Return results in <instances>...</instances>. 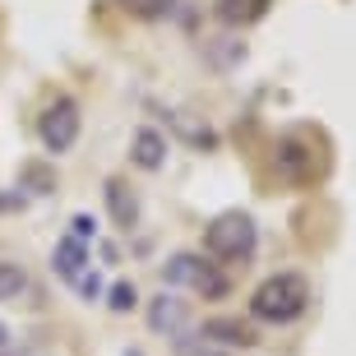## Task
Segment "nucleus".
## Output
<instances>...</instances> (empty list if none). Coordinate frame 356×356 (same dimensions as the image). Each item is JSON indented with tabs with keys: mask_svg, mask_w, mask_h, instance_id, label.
Instances as JSON below:
<instances>
[{
	"mask_svg": "<svg viewBox=\"0 0 356 356\" xmlns=\"http://www.w3.org/2000/svg\"><path fill=\"white\" fill-rule=\"evenodd\" d=\"M24 291H28L24 264H14V259H0V305H5V301H19Z\"/></svg>",
	"mask_w": 356,
	"mask_h": 356,
	"instance_id": "obj_12",
	"label": "nucleus"
},
{
	"mask_svg": "<svg viewBox=\"0 0 356 356\" xmlns=\"http://www.w3.org/2000/svg\"><path fill=\"white\" fill-rule=\"evenodd\" d=\"M273 172L282 176L287 185L315 181L319 153H315V144H310V134H282V139H277V148H273Z\"/></svg>",
	"mask_w": 356,
	"mask_h": 356,
	"instance_id": "obj_5",
	"label": "nucleus"
},
{
	"mask_svg": "<svg viewBox=\"0 0 356 356\" xmlns=\"http://www.w3.org/2000/svg\"><path fill=\"white\" fill-rule=\"evenodd\" d=\"M218 264H204V254H172L167 264H162V282H172V287H195L204 296H227V277L213 273Z\"/></svg>",
	"mask_w": 356,
	"mask_h": 356,
	"instance_id": "obj_4",
	"label": "nucleus"
},
{
	"mask_svg": "<svg viewBox=\"0 0 356 356\" xmlns=\"http://www.w3.org/2000/svg\"><path fill=\"white\" fill-rule=\"evenodd\" d=\"M106 209H111V218H116L120 232H130V227L139 222V199L130 195L125 181H106Z\"/></svg>",
	"mask_w": 356,
	"mask_h": 356,
	"instance_id": "obj_10",
	"label": "nucleus"
},
{
	"mask_svg": "<svg viewBox=\"0 0 356 356\" xmlns=\"http://www.w3.org/2000/svg\"><path fill=\"white\" fill-rule=\"evenodd\" d=\"M79 130H83V116H79V102L74 97H51L47 102V111L38 116V134H42V148L51 153V158H60V153H70V148L79 144Z\"/></svg>",
	"mask_w": 356,
	"mask_h": 356,
	"instance_id": "obj_3",
	"label": "nucleus"
},
{
	"mask_svg": "<svg viewBox=\"0 0 356 356\" xmlns=\"http://www.w3.org/2000/svg\"><path fill=\"white\" fill-rule=\"evenodd\" d=\"M185 324H190V305L181 301V296H153L148 301V329L153 333H167V338H181Z\"/></svg>",
	"mask_w": 356,
	"mask_h": 356,
	"instance_id": "obj_7",
	"label": "nucleus"
},
{
	"mask_svg": "<svg viewBox=\"0 0 356 356\" xmlns=\"http://www.w3.org/2000/svg\"><path fill=\"white\" fill-rule=\"evenodd\" d=\"M204 343H218V347H241V352H250L259 343V333L236 315H218V319H204V329H199Z\"/></svg>",
	"mask_w": 356,
	"mask_h": 356,
	"instance_id": "obj_6",
	"label": "nucleus"
},
{
	"mask_svg": "<svg viewBox=\"0 0 356 356\" xmlns=\"http://www.w3.org/2000/svg\"><path fill=\"white\" fill-rule=\"evenodd\" d=\"M5 338H10V333H5V324H0V347H5Z\"/></svg>",
	"mask_w": 356,
	"mask_h": 356,
	"instance_id": "obj_17",
	"label": "nucleus"
},
{
	"mask_svg": "<svg viewBox=\"0 0 356 356\" xmlns=\"http://www.w3.org/2000/svg\"><path fill=\"white\" fill-rule=\"evenodd\" d=\"M70 227H74V232H70L74 241H88V236H97V222H92L88 213H74V218H70Z\"/></svg>",
	"mask_w": 356,
	"mask_h": 356,
	"instance_id": "obj_16",
	"label": "nucleus"
},
{
	"mask_svg": "<svg viewBox=\"0 0 356 356\" xmlns=\"http://www.w3.org/2000/svg\"><path fill=\"white\" fill-rule=\"evenodd\" d=\"M74 287H79V296H83V301H97V296H102V277L92 273V264H88V273H83L79 282H74Z\"/></svg>",
	"mask_w": 356,
	"mask_h": 356,
	"instance_id": "obj_15",
	"label": "nucleus"
},
{
	"mask_svg": "<svg viewBox=\"0 0 356 356\" xmlns=\"http://www.w3.org/2000/svg\"><path fill=\"white\" fill-rule=\"evenodd\" d=\"M106 305H111L116 315L134 310V305H139V291H134V282H111V291H106Z\"/></svg>",
	"mask_w": 356,
	"mask_h": 356,
	"instance_id": "obj_13",
	"label": "nucleus"
},
{
	"mask_svg": "<svg viewBox=\"0 0 356 356\" xmlns=\"http://www.w3.org/2000/svg\"><path fill=\"white\" fill-rule=\"evenodd\" d=\"M254 245H259V227H254L250 213H218L209 227H204V254H209L213 264H245L254 254Z\"/></svg>",
	"mask_w": 356,
	"mask_h": 356,
	"instance_id": "obj_2",
	"label": "nucleus"
},
{
	"mask_svg": "<svg viewBox=\"0 0 356 356\" xmlns=\"http://www.w3.org/2000/svg\"><path fill=\"white\" fill-rule=\"evenodd\" d=\"M130 158H134V167H144V172H158V167H167V139H162V134L153 130V125L134 130Z\"/></svg>",
	"mask_w": 356,
	"mask_h": 356,
	"instance_id": "obj_9",
	"label": "nucleus"
},
{
	"mask_svg": "<svg viewBox=\"0 0 356 356\" xmlns=\"http://www.w3.org/2000/svg\"><path fill=\"white\" fill-rule=\"evenodd\" d=\"M51 268H56V277H60V282H70V287H74V282L88 273V245H83V241H74V236L56 241Z\"/></svg>",
	"mask_w": 356,
	"mask_h": 356,
	"instance_id": "obj_8",
	"label": "nucleus"
},
{
	"mask_svg": "<svg viewBox=\"0 0 356 356\" xmlns=\"http://www.w3.org/2000/svg\"><path fill=\"white\" fill-rule=\"evenodd\" d=\"M310 310V282H305L301 273H273L264 277L259 287H254L250 296V315L259 319V324H296V319Z\"/></svg>",
	"mask_w": 356,
	"mask_h": 356,
	"instance_id": "obj_1",
	"label": "nucleus"
},
{
	"mask_svg": "<svg viewBox=\"0 0 356 356\" xmlns=\"http://www.w3.org/2000/svg\"><path fill=\"white\" fill-rule=\"evenodd\" d=\"M268 5H273V0H218V14H222V24L245 28V24H254V19H264Z\"/></svg>",
	"mask_w": 356,
	"mask_h": 356,
	"instance_id": "obj_11",
	"label": "nucleus"
},
{
	"mask_svg": "<svg viewBox=\"0 0 356 356\" xmlns=\"http://www.w3.org/2000/svg\"><path fill=\"white\" fill-rule=\"evenodd\" d=\"M24 181L33 185L38 195H47V190H51V172H47V167H38V162H28V167H24Z\"/></svg>",
	"mask_w": 356,
	"mask_h": 356,
	"instance_id": "obj_14",
	"label": "nucleus"
},
{
	"mask_svg": "<svg viewBox=\"0 0 356 356\" xmlns=\"http://www.w3.org/2000/svg\"><path fill=\"white\" fill-rule=\"evenodd\" d=\"M125 356H139V352H125Z\"/></svg>",
	"mask_w": 356,
	"mask_h": 356,
	"instance_id": "obj_19",
	"label": "nucleus"
},
{
	"mask_svg": "<svg viewBox=\"0 0 356 356\" xmlns=\"http://www.w3.org/2000/svg\"><path fill=\"white\" fill-rule=\"evenodd\" d=\"M5 356H28V352H24V347H19V352H5Z\"/></svg>",
	"mask_w": 356,
	"mask_h": 356,
	"instance_id": "obj_18",
	"label": "nucleus"
}]
</instances>
